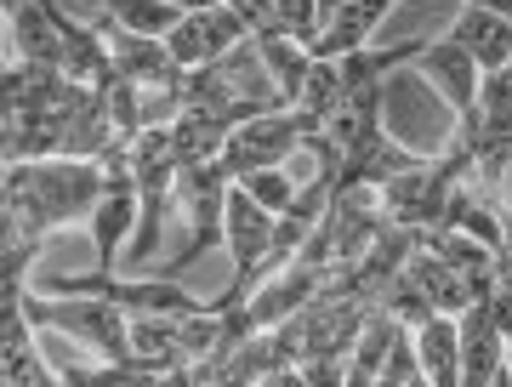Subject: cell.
I'll list each match as a JSON object with an SVG mask.
<instances>
[{"mask_svg":"<svg viewBox=\"0 0 512 387\" xmlns=\"http://www.w3.org/2000/svg\"><path fill=\"white\" fill-rule=\"evenodd\" d=\"M103 200V160H12L6 166V240H52L63 222H92Z\"/></svg>","mask_w":512,"mask_h":387,"instance_id":"cell-1","label":"cell"},{"mask_svg":"<svg viewBox=\"0 0 512 387\" xmlns=\"http://www.w3.org/2000/svg\"><path fill=\"white\" fill-rule=\"evenodd\" d=\"M183 109H205L217 114L222 126H245L268 109H291V97L279 92V80L262 63L256 40H239L234 52H222L205 69H188L183 80Z\"/></svg>","mask_w":512,"mask_h":387,"instance_id":"cell-2","label":"cell"},{"mask_svg":"<svg viewBox=\"0 0 512 387\" xmlns=\"http://www.w3.org/2000/svg\"><path fill=\"white\" fill-rule=\"evenodd\" d=\"M461 183H473V154H467L461 143H450L439 160H421L416 171H404V177L382 183L376 194H382L387 217L421 234V228H439L444 222V211H450V200H456Z\"/></svg>","mask_w":512,"mask_h":387,"instance_id":"cell-3","label":"cell"},{"mask_svg":"<svg viewBox=\"0 0 512 387\" xmlns=\"http://www.w3.org/2000/svg\"><path fill=\"white\" fill-rule=\"evenodd\" d=\"M274 222L279 217L256 200L251 188L234 183L228 211H222V245H228V257H234V279H228V291L217 296V308L251 302V291L274 274Z\"/></svg>","mask_w":512,"mask_h":387,"instance_id":"cell-4","label":"cell"},{"mask_svg":"<svg viewBox=\"0 0 512 387\" xmlns=\"http://www.w3.org/2000/svg\"><path fill=\"white\" fill-rule=\"evenodd\" d=\"M23 308H29L35 325L74 336V342L97 348L103 359H131V314L114 308L109 296H63V291H52V302H46V296L23 291Z\"/></svg>","mask_w":512,"mask_h":387,"instance_id":"cell-5","label":"cell"},{"mask_svg":"<svg viewBox=\"0 0 512 387\" xmlns=\"http://www.w3.org/2000/svg\"><path fill=\"white\" fill-rule=\"evenodd\" d=\"M131 166H137V194H143V217H137V234H131V262H148L160 251V217L165 205L177 200V143H171V126H143L137 143H131Z\"/></svg>","mask_w":512,"mask_h":387,"instance_id":"cell-6","label":"cell"},{"mask_svg":"<svg viewBox=\"0 0 512 387\" xmlns=\"http://www.w3.org/2000/svg\"><path fill=\"white\" fill-rule=\"evenodd\" d=\"M131 143H137V137H120V143L103 154V200H97V211H92V240H97V257H103V274H114L120 245L137 234V217H143V194H137Z\"/></svg>","mask_w":512,"mask_h":387,"instance_id":"cell-7","label":"cell"},{"mask_svg":"<svg viewBox=\"0 0 512 387\" xmlns=\"http://www.w3.org/2000/svg\"><path fill=\"white\" fill-rule=\"evenodd\" d=\"M296 148H308V126H302V114L296 109H268L256 114V120H245V126L228 131V143H222V171L234 177V183H245V177H256V171L268 166H285Z\"/></svg>","mask_w":512,"mask_h":387,"instance_id":"cell-8","label":"cell"},{"mask_svg":"<svg viewBox=\"0 0 512 387\" xmlns=\"http://www.w3.org/2000/svg\"><path fill=\"white\" fill-rule=\"evenodd\" d=\"M103 40H109L114 74H126L131 86H143V92H183L188 69L171 57V46L160 35H137V29H120V23H103Z\"/></svg>","mask_w":512,"mask_h":387,"instance_id":"cell-9","label":"cell"},{"mask_svg":"<svg viewBox=\"0 0 512 387\" xmlns=\"http://www.w3.org/2000/svg\"><path fill=\"white\" fill-rule=\"evenodd\" d=\"M239 40H251V23L239 18L234 6H200V12H183V23L165 35L171 57L183 63V69H205V63H217L222 52H234Z\"/></svg>","mask_w":512,"mask_h":387,"instance_id":"cell-10","label":"cell"},{"mask_svg":"<svg viewBox=\"0 0 512 387\" xmlns=\"http://www.w3.org/2000/svg\"><path fill=\"white\" fill-rule=\"evenodd\" d=\"M0 382L6 387H52L57 365L35 348V319L23 308V291H0Z\"/></svg>","mask_w":512,"mask_h":387,"instance_id":"cell-11","label":"cell"},{"mask_svg":"<svg viewBox=\"0 0 512 387\" xmlns=\"http://www.w3.org/2000/svg\"><path fill=\"white\" fill-rule=\"evenodd\" d=\"M456 319H461V387H501L507 336H501V325H495L490 296H473Z\"/></svg>","mask_w":512,"mask_h":387,"instance_id":"cell-12","label":"cell"},{"mask_svg":"<svg viewBox=\"0 0 512 387\" xmlns=\"http://www.w3.org/2000/svg\"><path fill=\"white\" fill-rule=\"evenodd\" d=\"M330 274H336V268H319V262H302V257H291V268L268 274L251 291V302H245L251 319H256V331H262V325H279V319H291V314H302L313 296L325 291Z\"/></svg>","mask_w":512,"mask_h":387,"instance_id":"cell-13","label":"cell"},{"mask_svg":"<svg viewBox=\"0 0 512 387\" xmlns=\"http://www.w3.org/2000/svg\"><path fill=\"white\" fill-rule=\"evenodd\" d=\"M421 74L433 80L444 92V103H450V114H467L478 103V63H473V52L461 46L456 35H444V40H433L427 52H421Z\"/></svg>","mask_w":512,"mask_h":387,"instance_id":"cell-14","label":"cell"},{"mask_svg":"<svg viewBox=\"0 0 512 387\" xmlns=\"http://www.w3.org/2000/svg\"><path fill=\"white\" fill-rule=\"evenodd\" d=\"M393 12V0H342L330 6L325 23H319V40L308 52L313 57H348V52H365V40L376 35V23Z\"/></svg>","mask_w":512,"mask_h":387,"instance_id":"cell-15","label":"cell"},{"mask_svg":"<svg viewBox=\"0 0 512 387\" xmlns=\"http://www.w3.org/2000/svg\"><path fill=\"white\" fill-rule=\"evenodd\" d=\"M404 274L421 285V296L433 302V314H461L473 296H490V285L473 274H461V268H450L444 257H433L427 245H416V257L404 262Z\"/></svg>","mask_w":512,"mask_h":387,"instance_id":"cell-16","label":"cell"},{"mask_svg":"<svg viewBox=\"0 0 512 387\" xmlns=\"http://www.w3.org/2000/svg\"><path fill=\"white\" fill-rule=\"evenodd\" d=\"M450 35L473 52L478 74H495V69H507L512 63V23L501 18V12H490V6H473V0H467V12L456 18Z\"/></svg>","mask_w":512,"mask_h":387,"instance_id":"cell-17","label":"cell"},{"mask_svg":"<svg viewBox=\"0 0 512 387\" xmlns=\"http://www.w3.org/2000/svg\"><path fill=\"white\" fill-rule=\"evenodd\" d=\"M416 353L433 387H461V319L433 314L416 325Z\"/></svg>","mask_w":512,"mask_h":387,"instance_id":"cell-18","label":"cell"},{"mask_svg":"<svg viewBox=\"0 0 512 387\" xmlns=\"http://www.w3.org/2000/svg\"><path fill=\"white\" fill-rule=\"evenodd\" d=\"M393 331H399V319L387 314V308H376V314L365 319V331L353 336V348H348V387L382 382V365H387V348H393Z\"/></svg>","mask_w":512,"mask_h":387,"instance_id":"cell-19","label":"cell"},{"mask_svg":"<svg viewBox=\"0 0 512 387\" xmlns=\"http://www.w3.org/2000/svg\"><path fill=\"white\" fill-rule=\"evenodd\" d=\"M421 245L433 251V257H444L450 268H461V274H473V279H484L490 285L495 279V257L501 251H490L484 240H473V234H461V228H421Z\"/></svg>","mask_w":512,"mask_h":387,"instance_id":"cell-20","label":"cell"},{"mask_svg":"<svg viewBox=\"0 0 512 387\" xmlns=\"http://www.w3.org/2000/svg\"><path fill=\"white\" fill-rule=\"evenodd\" d=\"M251 40L262 46V63H268V74L279 80V92L296 103V92H302V80H308V69H313V52L296 46L291 35H251Z\"/></svg>","mask_w":512,"mask_h":387,"instance_id":"cell-21","label":"cell"},{"mask_svg":"<svg viewBox=\"0 0 512 387\" xmlns=\"http://www.w3.org/2000/svg\"><path fill=\"white\" fill-rule=\"evenodd\" d=\"M319 23H325V6L319 0H274V29L268 35H291L296 46H313L319 40Z\"/></svg>","mask_w":512,"mask_h":387,"instance_id":"cell-22","label":"cell"},{"mask_svg":"<svg viewBox=\"0 0 512 387\" xmlns=\"http://www.w3.org/2000/svg\"><path fill=\"white\" fill-rule=\"evenodd\" d=\"M410 382H427V370H421V353H416V331L399 319L393 348H387V365H382V387H410Z\"/></svg>","mask_w":512,"mask_h":387,"instance_id":"cell-23","label":"cell"},{"mask_svg":"<svg viewBox=\"0 0 512 387\" xmlns=\"http://www.w3.org/2000/svg\"><path fill=\"white\" fill-rule=\"evenodd\" d=\"M245 188H251L256 200H262L268 211H274V217H279V211H285V205L296 200V188L285 183V166H268V171H256V177H245Z\"/></svg>","mask_w":512,"mask_h":387,"instance_id":"cell-24","label":"cell"},{"mask_svg":"<svg viewBox=\"0 0 512 387\" xmlns=\"http://www.w3.org/2000/svg\"><path fill=\"white\" fill-rule=\"evenodd\" d=\"M222 6H234L239 18L251 23V35H268L274 29V0H222Z\"/></svg>","mask_w":512,"mask_h":387,"instance_id":"cell-25","label":"cell"},{"mask_svg":"<svg viewBox=\"0 0 512 387\" xmlns=\"http://www.w3.org/2000/svg\"><path fill=\"white\" fill-rule=\"evenodd\" d=\"M473 6H490V12H501V18L512 23V0H473Z\"/></svg>","mask_w":512,"mask_h":387,"instance_id":"cell-26","label":"cell"},{"mask_svg":"<svg viewBox=\"0 0 512 387\" xmlns=\"http://www.w3.org/2000/svg\"><path fill=\"white\" fill-rule=\"evenodd\" d=\"M501 211H507V222H512V166H507V183H501Z\"/></svg>","mask_w":512,"mask_h":387,"instance_id":"cell-27","label":"cell"},{"mask_svg":"<svg viewBox=\"0 0 512 387\" xmlns=\"http://www.w3.org/2000/svg\"><path fill=\"white\" fill-rule=\"evenodd\" d=\"M171 6H183V12H200V6H217V0H171Z\"/></svg>","mask_w":512,"mask_h":387,"instance_id":"cell-28","label":"cell"},{"mask_svg":"<svg viewBox=\"0 0 512 387\" xmlns=\"http://www.w3.org/2000/svg\"><path fill=\"white\" fill-rule=\"evenodd\" d=\"M319 6H325V12H330V6H342V0H319Z\"/></svg>","mask_w":512,"mask_h":387,"instance_id":"cell-29","label":"cell"}]
</instances>
